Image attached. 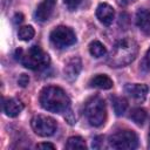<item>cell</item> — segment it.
<instances>
[{"label":"cell","instance_id":"25","mask_svg":"<svg viewBox=\"0 0 150 150\" xmlns=\"http://www.w3.org/2000/svg\"><path fill=\"white\" fill-rule=\"evenodd\" d=\"M135 0H117V4L120 5V6H127V5H129V4H131V2H134Z\"/></svg>","mask_w":150,"mask_h":150},{"label":"cell","instance_id":"18","mask_svg":"<svg viewBox=\"0 0 150 150\" xmlns=\"http://www.w3.org/2000/svg\"><path fill=\"white\" fill-rule=\"evenodd\" d=\"M112 107H114V110H115L116 115L121 116L125 112V110L128 108V102L124 97H116L112 101Z\"/></svg>","mask_w":150,"mask_h":150},{"label":"cell","instance_id":"27","mask_svg":"<svg viewBox=\"0 0 150 150\" xmlns=\"http://www.w3.org/2000/svg\"><path fill=\"white\" fill-rule=\"evenodd\" d=\"M149 130H150V129H149ZM149 138H150V131H149Z\"/></svg>","mask_w":150,"mask_h":150},{"label":"cell","instance_id":"7","mask_svg":"<svg viewBox=\"0 0 150 150\" xmlns=\"http://www.w3.org/2000/svg\"><path fill=\"white\" fill-rule=\"evenodd\" d=\"M30 125H32V129L34 130V132L42 137L52 136L56 130L55 120H53L49 116H45V115L34 116L30 121Z\"/></svg>","mask_w":150,"mask_h":150},{"label":"cell","instance_id":"6","mask_svg":"<svg viewBox=\"0 0 150 150\" xmlns=\"http://www.w3.org/2000/svg\"><path fill=\"white\" fill-rule=\"evenodd\" d=\"M50 42L53 43L54 47L62 49V48L74 45L76 42V36L71 28L66 27V26H59L52 30Z\"/></svg>","mask_w":150,"mask_h":150},{"label":"cell","instance_id":"20","mask_svg":"<svg viewBox=\"0 0 150 150\" xmlns=\"http://www.w3.org/2000/svg\"><path fill=\"white\" fill-rule=\"evenodd\" d=\"M63 1H64V5H66L70 11H73V9H75V8L81 4L82 0H63Z\"/></svg>","mask_w":150,"mask_h":150},{"label":"cell","instance_id":"12","mask_svg":"<svg viewBox=\"0 0 150 150\" xmlns=\"http://www.w3.org/2000/svg\"><path fill=\"white\" fill-rule=\"evenodd\" d=\"M81 68H82L81 60L79 57H73L64 66V76L67 77V80L74 81L77 77V75L80 74Z\"/></svg>","mask_w":150,"mask_h":150},{"label":"cell","instance_id":"16","mask_svg":"<svg viewBox=\"0 0 150 150\" xmlns=\"http://www.w3.org/2000/svg\"><path fill=\"white\" fill-rule=\"evenodd\" d=\"M64 148L66 149H86V142L80 136H73L68 138Z\"/></svg>","mask_w":150,"mask_h":150},{"label":"cell","instance_id":"8","mask_svg":"<svg viewBox=\"0 0 150 150\" xmlns=\"http://www.w3.org/2000/svg\"><path fill=\"white\" fill-rule=\"evenodd\" d=\"M56 5V0H42L35 11V19L38 21H46L49 19L50 14L54 11V7Z\"/></svg>","mask_w":150,"mask_h":150},{"label":"cell","instance_id":"26","mask_svg":"<svg viewBox=\"0 0 150 150\" xmlns=\"http://www.w3.org/2000/svg\"><path fill=\"white\" fill-rule=\"evenodd\" d=\"M145 62H146V64H148L149 68H150V49L146 52V55H145Z\"/></svg>","mask_w":150,"mask_h":150},{"label":"cell","instance_id":"21","mask_svg":"<svg viewBox=\"0 0 150 150\" xmlns=\"http://www.w3.org/2000/svg\"><path fill=\"white\" fill-rule=\"evenodd\" d=\"M18 83H19V86H21V87H26V86L29 83V77H28V75H27V74H21V75L19 76V79H18Z\"/></svg>","mask_w":150,"mask_h":150},{"label":"cell","instance_id":"5","mask_svg":"<svg viewBox=\"0 0 150 150\" xmlns=\"http://www.w3.org/2000/svg\"><path fill=\"white\" fill-rule=\"evenodd\" d=\"M109 144L112 149L131 150L137 146L138 138L132 130H122L114 134L109 138Z\"/></svg>","mask_w":150,"mask_h":150},{"label":"cell","instance_id":"3","mask_svg":"<svg viewBox=\"0 0 150 150\" xmlns=\"http://www.w3.org/2000/svg\"><path fill=\"white\" fill-rule=\"evenodd\" d=\"M15 59L20 61V63H22L26 68L32 70H41L48 67L50 62L49 55L39 46H32L27 50H23L21 48L16 49Z\"/></svg>","mask_w":150,"mask_h":150},{"label":"cell","instance_id":"17","mask_svg":"<svg viewBox=\"0 0 150 150\" xmlns=\"http://www.w3.org/2000/svg\"><path fill=\"white\" fill-rule=\"evenodd\" d=\"M89 52L93 56L95 57H101L103 55H105L107 53V49L105 47L103 46V43H101L100 41H93L90 45H89Z\"/></svg>","mask_w":150,"mask_h":150},{"label":"cell","instance_id":"10","mask_svg":"<svg viewBox=\"0 0 150 150\" xmlns=\"http://www.w3.org/2000/svg\"><path fill=\"white\" fill-rule=\"evenodd\" d=\"M124 90L130 97L135 98L136 101H144L148 94V86L139 83H134V84L128 83L124 87Z\"/></svg>","mask_w":150,"mask_h":150},{"label":"cell","instance_id":"2","mask_svg":"<svg viewBox=\"0 0 150 150\" xmlns=\"http://www.w3.org/2000/svg\"><path fill=\"white\" fill-rule=\"evenodd\" d=\"M39 101L43 109L56 114L66 112L70 107V100L66 91L55 86L45 87L40 93Z\"/></svg>","mask_w":150,"mask_h":150},{"label":"cell","instance_id":"4","mask_svg":"<svg viewBox=\"0 0 150 150\" xmlns=\"http://www.w3.org/2000/svg\"><path fill=\"white\" fill-rule=\"evenodd\" d=\"M84 112L88 122L91 125L94 127L102 125L107 118V108L104 101L98 96H94L89 98L86 103Z\"/></svg>","mask_w":150,"mask_h":150},{"label":"cell","instance_id":"1","mask_svg":"<svg viewBox=\"0 0 150 150\" xmlns=\"http://www.w3.org/2000/svg\"><path fill=\"white\" fill-rule=\"evenodd\" d=\"M137 53H138L137 42L131 38H123L114 45L108 56V63L110 64V67H115V68L124 67L135 60Z\"/></svg>","mask_w":150,"mask_h":150},{"label":"cell","instance_id":"22","mask_svg":"<svg viewBox=\"0 0 150 150\" xmlns=\"http://www.w3.org/2000/svg\"><path fill=\"white\" fill-rule=\"evenodd\" d=\"M64 114H66V115H64V117H66V120L68 121V123H69V124H74V123L76 122V118H75V116L73 115V111H71L70 109H68Z\"/></svg>","mask_w":150,"mask_h":150},{"label":"cell","instance_id":"11","mask_svg":"<svg viewBox=\"0 0 150 150\" xmlns=\"http://www.w3.org/2000/svg\"><path fill=\"white\" fill-rule=\"evenodd\" d=\"M2 109H4V112L7 116L15 117V116H18L22 111L23 104L18 98H6V100H4Z\"/></svg>","mask_w":150,"mask_h":150},{"label":"cell","instance_id":"14","mask_svg":"<svg viewBox=\"0 0 150 150\" xmlns=\"http://www.w3.org/2000/svg\"><path fill=\"white\" fill-rule=\"evenodd\" d=\"M90 87H94V88H97V89H110L112 87V80L104 75V74H98V75H95L90 82H89Z\"/></svg>","mask_w":150,"mask_h":150},{"label":"cell","instance_id":"15","mask_svg":"<svg viewBox=\"0 0 150 150\" xmlns=\"http://www.w3.org/2000/svg\"><path fill=\"white\" fill-rule=\"evenodd\" d=\"M129 117H130V118H131L136 124L142 125V124L145 122V120H146V112H145V110H144V109L135 108V109H132V110H131V112H130Z\"/></svg>","mask_w":150,"mask_h":150},{"label":"cell","instance_id":"23","mask_svg":"<svg viewBox=\"0 0 150 150\" xmlns=\"http://www.w3.org/2000/svg\"><path fill=\"white\" fill-rule=\"evenodd\" d=\"M36 148H39V149H52V150H54L55 149V145L52 144V143H40V144L36 145Z\"/></svg>","mask_w":150,"mask_h":150},{"label":"cell","instance_id":"19","mask_svg":"<svg viewBox=\"0 0 150 150\" xmlns=\"http://www.w3.org/2000/svg\"><path fill=\"white\" fill-rule=\"evenodd\" d=\"M34 34L35 32L32 26H22L19 28V32H18V36L22 41H29L34 36Z\"/></svg>","mask_w":150,"mask_h":150},{"label":"cell","instance_id":"24","mask_svg":"<svg viewBox=\"0 0 150 150\" xmlns=\"http://www.w3.org/2000/svg\"><path fill=\"white\" fill-rule=\"evenodd\" d=\"M13 21H14V23H15V25L21 23V22L23 21V15H22L21 13H16V14L14 15V18H13Z\"/></svg>","mask_w":150,"mask_h":150},{"label":"cell","instance_id":"9","mask_svg":"<svg viewBox=\"0 0 150 150\" xmlns=\"http://www.w3.org/2000/svg\"><path fill=\"white\" fill-rule=\"evenodd\" d=\"M114 8L108 4H100L96 8V16L100 20L101 23L109 26L114 20Z\"/></svg>","mask_w":150,"mask_h":150},{"label":"cell","instance_id":"13","mask_svg":"<svg viewBox=\"0 0 150 150\" xmlns=\"http://www.w3.org/2000/svg\"><path fill=\"white\" fill-rule=\"evenodd\" d=\"M136 25L144 34H150V11L138 9L136 13Z\"/></svg>","mask_w":150,"mask_h":150}]
</instances>
